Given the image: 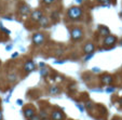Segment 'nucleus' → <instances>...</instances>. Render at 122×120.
Instances as JSON below:
<instances>
[{"label":"nucleus","instance_id":"nucleus-15","mask_svg":"<svg viewBox=\"0 0 122 120\" xmlns=\"http://www.w3.org/2000/svg\"><path fill=\"white\" fill-rule=\"evenodd\" d=\"M0 28H2V30H3L5 32H7V34H10V30H8L7 28H3V27H2V24H1V23H0Z\"/></svg>","mask_w":122,"mask_h":120},{"label":"nucleus","instance_id":"nucleus-18","mask_svg":"<svg viewBox=\"0 0 122 120\" xmlns=\"http://www.w3.org/2000/svg\"><path fill=\"white\" fill-rule=\"evenodd\" d=\"M106 91H107L108 93H111V92H113V91H115V88H107Z\"/></svg>","mask_w":122,"mask_h":120},{"label":"nucleus","instance_id":"nucleus-9","mask_svg":"<svg viewBox=\"0 0 122 120\" xmlns=\"http://www.w3.org/2000/svg\"><path fill=\"white\" fill-rule=\"evenodd\" d=\"M93 50H94V44L93 43L85 44V47H84V52L85 53H90V52H92Z\"/></svg>","mask_w":122,"mask_h":120},{"label":"nucleus","instance_id":"nucleus-23","mask_svg":"<svg viewBox=\"0 0 122 120\" xmlns=\"http://www.w3.org/2000/svg\"><path fill=\"white\" fill-rule=\"evenodd\" d=\"M9 79L10 80H14V79H15V75H11V76H9Z\"/></svg>","mask_w":122,"mask_h":120},{"label":"nucleus","instance_id":"nucleus-3","mask_svg":"<svg viewBox=\"0 0 122 120\" xmlns=\"http://www.w3.org/2000/svg\"><path fill=\"white\" fill-rule=\"evenodd\" d=\"M43 40H44V37H43V35H42V34H36V35L34 36V42L36 44L42 43V42H43Z\"/></svg>","mask_w":122,"mask_h":120},{"label":"nucleus","instance_id":"nucleus-22","mask_svg":"<svg viewBox=\"0 0 122 120\" xmlns=\"http://www.w3.org/2000/svg\"><path fill=\"white\" fill-rule=\"evenodd\" d=\"M97 1H99V2H103V3H108L109 0H97Z\"/></svg>","mask_w":122,"mask_h":120},{"label":"nucleus","instance_id":"nucleus-1","mask_svg":"<svg viewBox=\"0 0 122 120\" xmlns=\"http://www.w3.org/2000/svg\"><path fill=\"white\" fill-rule=\"evenodd\" d=\"M81 14H82V11H81V9L78 7H72V8H70L68 11L69 17H71V19H74V20L79 19L81 16Z\"/></svg>","mask_w":122,"mask_h":120},{"label":"nucleus","instance_id":"nucleus-2","mask_svg":"<svg viewBox=\"0 0 122 120\" xmlns=\"http://www.w3.org/2000/svg\"><path fill=\"white\" fill-rule=\"evenodd\" d=\"M71 37L74 40H79L81 37H82V31H81V29L75 28V29L71 31Z\"/></svg>","mask_w":122,"mask_h":120},{"label":"nucleus","instance_id":"nucleus-5","mask_svg":"<svg viewBox=\"0 0 122 120\" xmlns=\"http://www.w3.org/2000/svg\"><path fill=\"white\" fill-rule=\"evenodd\" d=\"M52 119L53 120H62L63 119V114L58 110H55L52 113Z\"/></svg>","mask_w":122,"mask_h":120},{"label":"nucleus","instance_id":"nucleus-24","mask_svg":"<svg viewBox=\"0 0 122 120\" xmlns=\"http://www.w3.org/2000/svg\"><path fill=\"white\" fill-rule=\"evenodd\" d=\"M17 55H19V53H17V52H15V53H13V54H12V58H15Z\"/></svg>","mask_w":122,"mask_h":120},{"label":"nucleus","instance_id":"nucleus-20","mask_svg":"<svg viewBox=\"0 0 122 120\" xmlns=\"http://www.w3.org/2000/svg\"><path fill=\"white\" fill-rule=\"evenodd\" d=\"M41 75H48V70L46 69H41Z\"/></svg>","mask_w":122,"mask_h":120},{"label":"nucleus","instance_id":"nucleus-30","mask_svg":"<svg viewBox=\"0 0 122 120\" xmlns=\"http://www.w3.org/2000/svg\"><path fill=\"white\" fill-rule=\"evenodd\" d=\"M1 118H2V117H1V113H0V120H1Z\"/></svg>","mask_w":122,"mask_h":120},{"label":"nucleus","instance_id":"nucleus-29","mask_svg":"<svg viewBox=\"0 0 122 120\" xmlns=\"http://www.w3.org/2000/svg\"><path fill=\"white\" fill-rule=\"evenodd\" d=\"M76 1H77V2H79V3L82 2V0H76Z\"/></svg>","mask_w":122,"mask_h":120},{"label":"nucleus","instance_id":"nucleus-21","mask_svg":"<svg viewBox=\"0 0 122 120\" xmlns=\"http://www.w3.org/2000/svg\"><path fill=\"white\" fill-rule=\"evenodd\" d=\"M30 120H39V118H38L37 116H35V115H34L31 118H30Z\"/></svg>","mask_w":122,"mask_h":120},{"label":"nucleus","instance_id":"nucleus-16","mask_svg":"<svg viewBox=\"0 0 122 120\" xmlns=\"http://www.w3.org/2000/svg\"><path fill=\"white\" fill-rule=\"evenodd\" d=\"M77 106H78V108L80 109V111H81V113H83V110H84V108H83V106H82V105H80V104H77Z\"/></svg>","mask_w":122,"mask_h":120},{"label":"nucleus","instance_id":"nucleus-26","mask_svg":"<svg viewBox=\"0 0 122 120\" xmlns=\"http://www.w3.org/2000/svg\"><path fill=\"white\" fill-rule=\"evenodd\" d=\"M12 49V46L11 44H10V46H7V51H10Z\"/></svg>","mask_w":122,"mask_h":120},{"label":"nucleus","instance_id":"nucleus-13","mask_svg":"<svg viewBox=\"0 0 122 120\" xmlns=\"http://www.w3.org/2000/svg\"><path fill=\"white\" fill-rule=\"evenodd\" d=\"M101 34L102 35H106V36H108L109 35V30L107 29V28H101Z\"/></svg>","mask_w":122,"mask_h":120},{"label":"nucleus","instance_id":"nucleus-12","mask_svg":"<svg viewBox=\"0 0 122 120\" xmlns=\"http://www.w3.org/2000/svg\"><path fill=\"white\" fill-rule=\"evenodd\" d=\"M39 21H40V24H41L42 26H48V20H46V17H43V16H42Z\"/></svg>","mask_w":122,"mask_h":120},{"label":"nucleus","instance_id":"nucleus-11","mask_svg":"<svg viewBox=\"0 0 122 120\" xmlns=\"http://www.w3.org/2000/svg\"><path fill=\"white\" fill-rule=\"evenodd\" d=\"M20 12H21L22 14H27L28 12H29V8H28L27 5H22V7L20 8Z\"/></svg>","mask_w":122,"mask_h":120},{"label":"nucleus","instance_id":"nucleus-8","mask_svg":"<svg viewBox=\"0 0 122 120\" xmlns=\"http://www.w3.org/2000/svg\"><path fill=\"white\" fill-rule=\"evenodd\" d=\"M102 81L104 83H111L112 82V77L109 76V75H105V76L102 77Z\"/></svg>","mask_w":122,"mask_h":120},{"label":"nucleus","instance_id":"nucleus-10","mask_svg":"<svg viewBox=\"0 0 122 120\" xmlns=\"http://www.w3.org/2000/svg\"><path fill=\"white\" fill-rule=\"evenodd\" d=\"M34 115H35V111H34V109H31V108H28V109H26V110H25V116L28 118V119H30V118H31Z\"/></svg>","mask_w":122,"mask_h":120},{"label":"nucleus","instance_id":"nucleus-7","mask_svg":"<svg viewBox=\"0 0 122 120\" xmlns=\"http://www.w3.org/2000/svg\"><path fill=\"white\" fill-rule=\"evenodd\" d=\"M116 42V37H113V36H108V37L105 39V44L106 46H111V44H113Z\"/></svg>","mask_w":122,"mask_h":120},{"label":"nucleus","instance_id":"nucleus-4","mask_svg":"<svg viewBox=\"0 0 122 120\" xmlns=\"http://www.w3.org/2000/svg\"><path fill=\"white\" fill-rule=\"evenodd\" d=\"M24 69H25L27 73L32 72V70L35 69V64H34V62H31V61L27 62V63L25 64V67H24Z\"/></svg>","mask_w":122,"mask_h":120},{"label":"nucleus","instance_id":"nucleus-19","mask_svg":"<svg viewBox=\"0 0 122 120\" xmlns=\"http://www.w3.org/2000/svg\"><path fill=\"white\" fill-rule=\"evenodd\" d=\"M43 1H44V3H46V5H51L54 0H43Z\"/></svg>","mask_w":122,"mask_h":120},{"label":"nucleus","instance_id":"nucleus-27","mask_svg":"<svg viewBox=\"0 0 122 120\" xmlns=\"http://www.w3.org/2000/svg\"><path fill=\"white\" fill-rule=\"evenodd\" d=\"M93 72H99V68H96V67H94V68H93Z\"/></svg>","mask_w":122,"mask_h":120},{"label":"nucleus","instance_id":"nucleus-28","mask_svg":"<svg viewBox=\"0 0 122 120\" xmlns=\"http://www.w3.org/2000/svg\"><path fill=\"white\" fill-rule=\"evenodd\" d=\"M17 104H19V105H23V102H22L21 99H19V101H17Z\"/></svg>","mask_w":122,"mask_h":120},{"label":"nucleus","instance_id":"nucleus-14","mask_svg":"<svg viewBox=\"0 0 122 120\" xmlns=\"http://www.w3.org/2000/svg\"><path fill=\"white\" fill-rule=\"evenodd\" d=\"M60 92V89L58 88H51V93H53V94H57Z\"/></svg>","mask_w":122,"mask_h":120},{"label":"nucleus","instance_id":"nucleus-6","mask_svg":"<svg viewBox=\"0 0 122 120\" xmlns=\"http://www.w3.org/2000/svg\"><path fill=\"white\" fill-rule=\"evenodd\" d=\"M42 17V13L41 11H35L34 13L31 14V19L34 20V21H39L40 19Z\"/></svg>","mask_w":122,"mask_h":120},{"label":"nucleus","instance_id":"nucleus-17","mask_svg":"<svg viewBox=\"0 0 122 120\" xmlns=\"http://www.w3.org/2000/svg\"><path fill=\"white\" fill-rule=\"evenodd\" d=\"M86 107L92 108V107H93V103H92V102H88V103H86Z\"/></svg>","mask_w":122,"mask_h":120},{"label":"nucleus","instance_id":"nucleus-25","mask_svg":"<svg viewBox=\"0 0 122 120\" xmlns=\"http://www.w3.org/2000/svg\"><path fill=\"white\" fill-rule=\"evenodd\" d=\"M93 56V54H89V56H86V57H85V61H88V60H90L91 57H92Z\"/></svg>","mask_w":122,"mask_h":120}]
</instances>
